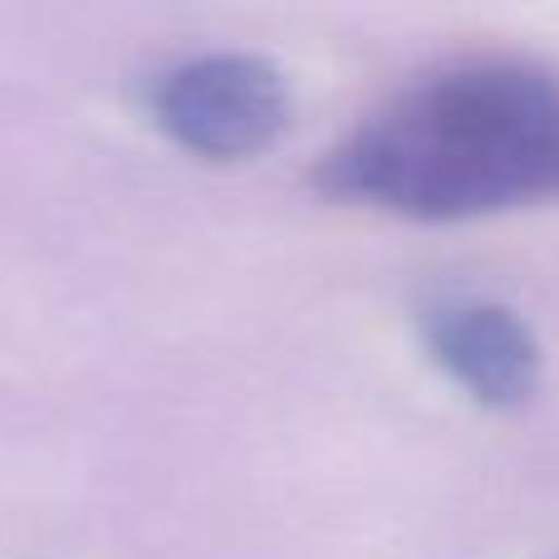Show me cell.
<instances>
[{"label":"cell","instance_id":"cell-2","mask_svg":"<svg viewBox=\"0 0 559 559\" xmlns=\"http://www.w3.org/2000/svg\"><path fill=\"white\" fill-rule=\"evenodd\" d=\"M153 114L187 153L236 163L265 153L289 128V88L255 55H202L163 74Z\"/></svg>","mask_w":559,"mask_h":559},{"label":"cell","instance_id":"cell-3","mask_svg":"<svg viewBox=\"0 0 559 559\" xmlns=\"http://www.w3.org/2000/svg\"><path fill=\"white\" fill-rule=\"evenodd\" d=\"M427 348L481 407H521L540 383V344L531 324L491 299H452L432 309Z\"/></svg>","mask_w":559,"mask_h":559},{"label":"cell","instance_id":"cell-1","mask_svg":"<svg viewBox=\"0 0 559 559\" xmlns=\"http://www.w3.org/2000/svg\"><path fill=\"white\" fill-rule=\"evenodd\" d=\"M319 187L423 222L559 197V79L472 59L423 79L324 153Z\"/></svg>","mask_w":559,"mask_h":559}]
</instances>
